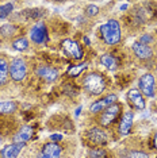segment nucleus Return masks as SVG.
Wrapping results in <instances>:
<instances>
[{
  "label": "nucleus",
  "mask_w": 157,
  "mask_h": 158,
  "mask_svg": "<svg viewBox=\"0 0 157 158\" xmlns=\"http://www.w3.org/2000/svg\"><path fill=\"white\" fill-rule=\"evenodd\" d=\"M99 31H100V37L106 45L114 46L121 41V35H122L121 34V26L115 19L107 20L104 24L100 26Z\"/></svg>",
  "instance_id": "nucleus-1"
},
{
  "label": "nucleus",
  "mask_w": 157,
  "mask_h": 158,
  "mask_svg": "<svg viewBox=\"0 0 157 158\" xmlns=\"http://www.w3.org/2000/svg\"><path fill=\"white\" fill-rule=\"evenodd\" d=\"M83 87L87 91V93L94 96H99L104 92L106 89V80L98 72H91L83 80Z\"/></svg>",
  "instance_id": "nucleus-2"
},
{
  "label": "nucleus",
  "mask_w": 157,
  "mask_h": 158,
  "mask_svg": "<svg viewBox=\"0 0 157 158\" xmlns=\"http://www.w3.org/2000/svg\"><path fill=\"white\" fill-rule=\"evenodd\" d=\"M27 76V64L20 57L14 58L10 62V77L14 81H22Z\"/></svg>",
  "instance_id": "nucleus-3"
},
{
  "label": "nucleus",
  "mask_w": 157,
  "mask_h": 158,
  "mask_svg": "<svg viewBox=\"0 0 157 158\" xmlns=\"http://www.w3.org/2000/svg\"><path fill=\"white\" fill-rule=\"evenodd\" d=\"M138 91L146 98H155L156 78L152 73H145L140 77V80H138Z\"/></svg>",
  "instance_id": "nucleus-4"
},
{
  "label": "nucleus",
  "mask_w": 157,
  "mask_h": 158,
  "mask_svg": "<svg viewBox=\"0 0 157 158\" xmlns=\"http://www.w3.org/2000/svg\"><path fill=\"white\" fill-rule=\"evenodd\" d=\"M61 49L65 53V56H68L72 60H81L84 56V52L81 49V46L78 42L73 41V39H64L61 44Z\"/></svg>",
  "instance_id": "nucleus-5"
},
{
  "label": "nucleus",
  "mask_w": 157,
  "mask_h": 158,
  "mask_svg": "<svg viewBox=\"0 0 157 158\" xmlns=\"http://www.w3.org/2000/svg\"><path fill=\"white\" fill-rule=\"evenodd\" d=\"M122 111V106L119 103H115L112 106L107 107V108L100 114V118H99V124L102 127H108L112 122H115V119L118 118V115Z\"/></svg>",
  "instance_id": "nucleus-6"
},
{
  "label": "nucleus",
  "mask_w": 157,
  "mask_h": 158,
  "mask_svg": "<svg viewBox=\"0 0 157 158\" xmlns=\"http://www.w3.org/2000/svg\"><path fill=\"white\" fill-rule=\"evenodd\" d=\"M61 154L62 147L56 142H50L42 146L41 152L38 153V158H60Z\"/></svg>",
  "instance_id": "nucleus-7"
},
{
  "label": "nucleus",
  "mask_w": 157,
  "mask_h": 158,
  "mask_svg": "<svg viewBox=\"0 0 157 158\" xmlns=\"http://www.w3.org/2000/svg\"><path fill=\"white\" fill-rule=\"evenodd\" d=\"M118 102V98H117V95H107L106 98H103L100 100H96V102H94L91 104V107H90V111L92 114H98V112H103L107 107H110V106H112V104H115Z\"/></svg>",
  "instance_id": "nucleus-8"
},
{
  "label": "nucleus",
  "mask_w": 157,
  "mask_h": 158,
  "mask_svg": "<svg viewBox=\"0 0 157 158\" xmlns=\"http://www.w3.org/2000/svg\"><path fill=\"white\" fill-rule=\"evenodd\" d=\"M87 139L94 145H104L108 141V135L100 127H92L87 131Z\"/></svg>",
  "instance_id": "nucleus-9"
},
{
  "label": "nucleus",
  "mask_w": 157,
  "mask_h": 158,
  "mask_svg": "<svg viewBox=\"0 0 157 158\" xmlns=\"http://www.w3.org/2000/svg\"><path fill=\"white\" fill-rule=\"evenodd\" d=\"M30 38L34 44H44L48 39V28L44 22L35 23V26L30 31Z\"/></svg>",
  "instance_id": "nucleus-10"
},
{
  "label": "nucleus",
  "mask_w": 157,
  "mask_h": 158,
  "mask_svg": "<svg viewBox=\"0 0 157 158\" xmlns=\"http://www.w3.org/2000/svg\"><path fill=\"white\" fill-rule=\"evenodd\" d=\"M131 50H133L134 56L142 61L152 58V56H153V49L149 45H144L141 42H134L133 46H131Z\"/></svg>",
  "instance_id": "nucleus-11"
},
{
  "label": "nucleus",
  "mask_w": 157,
  "mask_h": 158,
  "mask_svg": "<svg viewBox=\"0 0 157 158\" xmlns=\"http://www.w3.org/2000/svg\"><path fill=\"white\" fill-rule=\"evenodd\" d=\"M133 120H134V112L133 111H126L122 116V120L118 127V132L121 135H129L133 127Z\"/></svg>",
  "instance_id": "nucleus-12"
},
{
  "label": "nucleus",
  "mask_w": 157,
  "mask_h": 158,
  "mask_svg": "<svg viewBox=\"0 0 157 158\" xmlns=\"http://www.w3.org/2000/svg\"><path fill=\"white\" fill-rule=\"evenodd\" d=\"M33 132H34L33 127H30V126H23V127H20L19 131L14 135L12 141H14V143H16V145H26L31 139V136H33Z\"/></svg>",
  "instance_id": "nucleus-13"
},
{
  "label": "nucleus",
  "mask_w": 157,
  "mask_h": 158,
  "mask_svg": "<svg viewBox=\"0 0 157 158\" xmlns=\"http://www.w3.org/2000/svg\"><path fill=\"white\" fill-rule=\"evenodd\" d=\"M127 99H129L130 104L133 107H135L137 110H144L145 108V99H144V95L138 91V89H130L127 92Z\"/></svg>",
  "instance_id": "nucleus-14"
},
{
  "label": "nucleus",
  "mask_w": 157,
  "mask_h": 158,
  "mask_svg": "<svg viewBox=\"0 0 157 158\" xmlns=\"http://www.w3.org/2000/svg\"><path fill=\"white\" fill-rule=\"evenodd\" d=\"M24 145H16V143H10L3 147V150L0 152L2 158H16L20 154Z\"/></svg>",
  "instance_id": "nucleus-15"
},
{
  "label": "nucleus",
  "mask_w": 157,
  "mask_h": 158,
  "mask_svg": "<svg viewBox=\"0 0 157 158\" xmlns=\"http://www.w3.org/2000/svg\"><path fill=\"white\" fill-rule=\"evenodd\" d=\"M37 73L39 77H42L48 82L54 81V80H57V77H58V70L54 69V68H50V66H41L37 70Z\"/></svg>",
  "instance_id": "nucleus-16"
},
{
  "label": "nucleus",
  "mask_w": 157,
  "mask_h": 158,
  "mask_svg": "<svg viewBox=\"0 0 157 158\" xmlns=\"http://www.w3.org/2000/svg\"><path fill=\"white\" fill-rule=\"evenodd\" d=\"M10 76V64L7 62L6 58L0 57V87L4 85Z\"/></svg>",
  "instance_id": "nucleus-17"
},
{
  "label": "nucleus",
  "mask_w": 157,
  "mask_h": 158,
  "mask_svg": "<svg viewBox=\"0 0 157 158\" xmlns=\"http://www.w3.org/2000/svg\"><path fill=\"white\" fill-rule=\"evenodd\" d=\"M88 68V62H81V64H76L72 65L69 69L66 70V76L68 77H77L78 74H81L83 72Z\"/></svg>",
  "instance_id": "nucleus-18"
},
{
  "label": "nucleus",
  "mask_w": 157,
  "mask_h": 158,
  "mask_svg": "<svg viewBox=\"0 0 157 158\" xmlns=\"http://www.w3.org/2000/svg\"><path fill=\"white\" fill-rule=\"evenodd\" d=\"M100 64L103 66H106L107 69H110V70H114V69H117V60H115V57H114L112 54H108V53H106V54H103L100 57Z\"/></svg>",
  "instance_id": "nucleus-19"
},
{
  "label": "nucleus",
  "mask_w": 157,
  "mask_h": 158,
  "mask_svg": "<svg viewBox=\"0 0 157 158\" xmlns=\"http://www.w3.org/2000/svg\"><path fill=\"white\" fill-rule=\"evenodd\" d=\"M18 104L15 102H0V115H7L15 112Z\"/></svg>",
  "instance_id": "nucleus-20"
},
{
  "label": "nucleus",
  "mask_w": 157,
  "mask_h": 158,
  "mask_svg": "<svg viewBox=\"0 0 157 158\" xmlns=\"http://www.w3.org/2000/svg\"><path fill=\"white\" fill-rule=\"evenodd\" d=\"M12 48L15 49V50H18V52H24V50L28 48V41H27V38L19 37V38L14 39V41H12Z\"/></svg>",
  "instance_id": "nucleus-21"
},
{
  "label": "nucleus",
  "mask_w": 157,
  "mask_h": 158,
  "mask_svg": "<svg viewBox=\"0 0 157 158\" xmlns=\"http://www.w3.org/2000/svg\"><path fill=\"white\" fill-rule=\"evenodd\" d=\"M16 31H18V28L14 26V24H3V26L0 27V34L4 38L14 37V35L16 34Z\"/></svg>",
  "instance_id": "nucleus-22"
},
{
  "label": "nucleus",
  "mask_w": 157,
  "mask_h": 158,
  "mask_svg": "<svg viewBox=\"0 0 157 158\" xmlns=\"http://www.w3.org/2000/svg\"><path fill=\"white\" fill-rule=\"evenodd\" d=\"M14 11V3H4L0 4V19H4Z\"/></svg>",
  "instance_id": "nucleus-23"
},
{
  "label": "nucleus",
  "mask_w": 157,
  "mask_h": 158,
  "mask_svg": "<svg viewBox=\"0 0 157 158\" xmlns=\"http://www.w3.org/2000/svg\"><path fill=\"white\" fill-rule=\"evenodd\" d=\"M88 157L90 158H104L106 157V152L102 149H92L88 152Z\"/></svg>",
  "instance_id": "nucleus-24"
},
{
  "label": "nucleus",
  "mask_w": 157,
  "mask_h": 158,
  "mask_svg": "<svg viewBox=\"0 0 157 158\" xmlns=\"http://www.w3.org/2000/svg\"><path fill=\"white\" fill-rule=\"evenodd\" d=\"M85 14H87V16H96L99 14V7L98 6H95V4H90V6H87L85 7Z\"/></svg>",
  "instance_id": "nucleus-25"
},
{
  "label": "nucleus",
  "mask_w": 157,
  "mask_h": 158,
  "mask_svg": "<svg viewBox=\"0 0 157 158\" xmlns=\"http://www.w3.org/2000/svg\"><path fill=\"white\" fill-rule=\"evenodd\" d=\"M127 158H149V156L144 152H140V150H131L127 154Z\"/></svg>",
  "instance_id": "nucleus-26"
},
{
  "label": "nucleus",
  "mask_w": 157,
  "mask_h": 158,
  "mask_svg": "<svg viewBox=\"0 0 157 158\" xmlns=\"http://www.w3.org/2000/svg\"><path fill=\"white\" fill-rule=\"evenodd\" d=\"M138 42H141V44H144V45H148V44H151V42H153V37L149 34H144Z\"/></svg>",
  "instance_id": "nucleus-27"
},
{
  "label": "nucleus",
  "mask_w": 157,
  "mask_h": 158,
  "mask_svg": "<svg viewBox=\"0 0 157 158\" xmlns=\"http://www.w3.org/2000/svg\"><path fill=\"white\" fill-rule=\"evenodd\" d=\"M50 139H53V141H61V135H52L50 136Z\"/></svg>",
  "instance_id": "nucleus-28"
},
{
  "label": "nucleus",
  "mask_w": 157,
  "mask_h": 158,
  "mask_svg": "<svg viewBox=\"0 0 157 158\" xmlns=\"http://www.w3.org/2000/svg\"><path fill=\"white\" fill-rule=\"evenodd\" d=\"M153 143H155V147L157 149V131H156V134H155V138H153Z\"/></svg>",
  "instance_id": "nucleus-29"
},
{
  "label": "nucleus",
  "mask_w": 157,
  "mask_h": 158,
  "mask_svg": "<svg viewBox=\"0 0 157 158\" xmlns=\"http://www.w3.org/2000/svg\"><path fill=\"white\" fill-rule=\"evenodd\" d=\"M83 41H84V44H85V45H90V44H91V41H90V39H88L87 37H84V38H83Z\"/></svg>",
  "instance_id": "nucleus-30"
},
{
  "label": "nucleus",
  "mask_w": 157,
  "mask_h": 158,
  "mask_svg": "<svg viewBox=\"0 0 157 158\" xmlns=\"http://www.w3.org/2000/svg\"><path fill=\"white\" fill-rule=\"evenodd\" d=\"M0 142H2V136H0Z\"/></svg>",
  "instance_id": "nucleus-31"
},
{
  "label": "nucleus",
  "mask_w": 157,
  "mask_h": 158,
  "mask_svg": "<svg viewBox=\"0 0 157 158\" xmlns=\"http://www.w3.org/2000/svg\"><path fill=\"white\" fill-rule=\"evenodd\" d=\"M156 33H157V30H156Z\"/></svg>",
  "instance_id": "nucleus-32"
}]
</instances>
